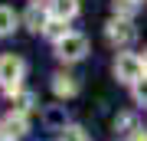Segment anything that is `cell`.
<instances>
[{
	"mask_svg": "<svg viewBox=\"0 0 147 141\" xmlns=\"http://www.w3.org/2000/svg\"><path fill=\"white\" fill-rule=\"evenodd\" d=\"M59 46V59H65V63H79V59L88 52V40L82 36V33H69L56 43Z\"/></svg>",
	"mask_w": 147,
	"mask_h": 141,
	"instance_id": "3",
	"label": "cell"
},
{
	"mask_svg": "<svg viewBox=\"0 0 147 141\" xmlns=\"http://www.w3.org/2000/svg\"><path fill=\"white\" fill-rule=\"evenodd\" d=\"M0 141H10V138H0Z\"/></svg>",
	"mask_w": 147,
	"mask_h": 141,
	"instance_id": "17",
	"label": "cell"
},
{
	"mask_svg": "<svg viewBox=\"0 0 147 141\" xmlns=\"http://www.w3.org/2000/svg\"><path fill=\"white\" fill-rule=\"evenodd\" d=\"M23 72H26V63H23L20 56H0V85H3V92L10 95H20V79H23Z\"/></svg>",
	"mask_w": 147,
	"mask_h": 141,
	"instance_id": "1",
	"label": "cell"
},
{
	"mask_svg": "<svg viewBox=\"0 0 147 141\" xmlns=\"http://www.w3.org/2000/svg\"><path fill=\"white\" fill-rule=\"evenodd\" d=\"M26 128H30V121H26V115H23V112H10V115H3V121H0V135L3 138H23L26 135Z\"/></svg>",
	"mask_w": 147,
	"mask_h": 141,
	"instance_id": "5",
	"label": "cell"
},
{
	"mask_svg": "<svg viewBox=\"0 0 147 141\" xmlns=\"http://www.w3.org/2000/svg\"><path fill=\"white\" fill-rule=\"evenodd\" d=\"M26 26H30V30H46V26H49V16H46V10H39V7L36 3H33L30 7V10H26Z\"/></svg>",
	"mask_w": 147,
	"mask_h": 141,
	"instance_id": "8",
	"label": "cell"
},
{
	"mask_svg": "<svg viewBox=\"0 0 147 141\" xmlns=\"http://www.w3.org/2000/svg\"><path fill=\"white\" fill-rule=\"evenodd\" d=\"M131 141H147V135H144V131H134V138Z\"/></svg>",
	"mask_w": 147,
	"mask_h": 141,
	"instance_id": "15",
	"label": "cell"
},
{
	"mask_svg": "<svg viewBox=\"0 0 147 141\" xmlns=\"http://www.w3.org/2000/svg\"><path fill=\"white\" fill-rule=\"evenodd\" d=\"M134 102L147 105V76H141V79L134 82Z\"/></svg>",
	"mask_w": 147,
	"mask_h": 141,
	"instance_id": "13",
	"label": "cell"
},
{
	"mask_svg": "<svg viewBox=\"0 0 147 141\" xmlns=\"http://www.w3.org/2000/svg\"><path fill=\"white\" fill-rule=\"evenodd\" d=\"M49 13L53 20H72L79 13V0H49Z\"/></svg>",
	"mask_w": 147,
	"mask_h": 141,
	"instance_id": "7",
	"label": "cell"
},
{
	"mask_svg": "<svg viewBox=\"0 0 147 141\" xmlns=\"http://www.w3.org/2000/svg\"><path fill=\"white\" fill-rule=\"evenodd\" d=\"M115 13L121 20H131L134 16V0H115Z\"/></svg>",
	"mask_w": 147,
	"mask_h": 141,
	"instance_id": "12",
	"label": "cell"
},
{
	"mask_svg": "<svg viewBox=\"0 0 147 141\" xmlns=\"http://www.w3.org/2000/svg\"><path fill=\"white\" fill-rule=\"evenodd\" d=\"M141 76H144V59L134 56V52H118V59H115V79L134 85Z\"/></svg>",
	"mask_w": 147,
	"mask_h": 141,
	"instance_id": "2",
	"label": "cell"
},
{
	"mask_svg": "<svg viewBox=\"0 0 147 141\" xmlns=\"http://www.w3.org/2000/svg\"><path fill=\"white\" fill-rule=\"evenodd\" d=\"M62 141H92V138H88V131H85V128L69 125V128H62Z\"/></svg>",
	"mask_w": 147,
	"mask_h": 141,
	"instance_id": "11",
	"label": "cell"
},
{
	"mask_svg": "<svg viewBox=\"0 0 147 141\" xmlns=\"http://www.w3.org/2000/svg\"><path fill=\"white\" fill-rule=\"evenodd\" d=\"M16 13L10 10V7H0V36H7V33H13L16 30Z\"/></svg>",
	"mask_w": 147,
	"mask_h": 141,
	"instance_id": "9",
	"label": "cell"
},
{
	"mask_svg": "<svg viewBox=\"0 0 147 141\" xmlns=\"http://www.w3.org/2000/svg\"><path fill=\"white\" fill-rule=\"evenodd\" d=\"M105 36L111 46H131V43L137 40V30L131 26V20H121V16H115L108 26H105Z\"/></svg>",
	"mask_w": 147,
	"mask_h": 141,
	"instance_id": "4",
	"label": "cell"
},
{
	"mask_svg": "<svg viewBox=\"0 0 147 141\" xmlns=\"http://www.w3.org/2000/svg\"><path fill=\"white\" fill-rule=\"evenodd\" d=\"M115 125H118V128H131V125H134V118H131V115H121Z\"/></svg>",
	"mask_w": 147,
	"mask_h": 141,
	"instance_id": "14",
	"label": "cell"
},
{
	"mask_svg": "<svg viewBox=\"0 0 147 141\" xmlns=\"http://www.w3.org/2000/svg\"><path fill=\"white\" fill-rule=\"evenodd\" d=\"M42 33H46L49 40H56V43L62 40V36H69V30H65V20H49V26H46Z\"/></svg>",
	"mask_w": 147,
	"mask_h": 141,
	"instance_id": "10",
	"label": "cell"
},
{
	"mask_svg": "<svg viewBox=\"0 0 147 141\" xmlns=\"http://www.w3.org/2000/svg\"><path fill=\"white\" fill-rule=\"evenodd\" d=\"M144 69H147V49H144Z\"/></svg>",
	"mask_w": 147,
	"mask_h": 141,
	"instance_id": "16",
	"label": "cell"
},
{
	"mask_svg": "<svg viewBox=\"0 0 147 141\" xmlns=\"http://www.w3.org/2000/svg\"><path fill=\"white\" fill-rule=\"evenodd\" d=\"M53 92L59 95V99H72V95L79 92V82H75L69 72H56L53 76Z\"/></svg>",
	"mask_w": 147,
	"mask_h": 141,
	"instance_id": "6",
	"label": "cell"
}]
</instances>
